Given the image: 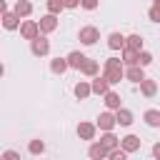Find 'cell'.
I'll return each instance as SVG.
<instances>
[{
    "label": "cell",
    "instance_id": "cell-24",
    "mask_svg": "<svg viewBox=\"0 0 160 160\" xmlns=\"http://www.w3.org/2000/svg\"><path fill=\"white\" fill-rule=\"evenodd\" d=\"M142 120H145L150 128H158V125H160V110H155V108L145 110V112H142Z\"/></svg>",
    "mask_w": 160,
    "mask_h": 160
},
{
    "label": "cell",
    "instance_id": "cell-10",
    "mask_svg": "<svg viewBox=\"0 0 160 160\" xmlns=\"http://www.w3.org/2000/svg\"><path fill=\"white\" fill-rule=\"evenodd\" d=\"M132 112L128 110V108H118L115 110V125H122V128H128V125H132Z\"/></svg>",
    "mask_w": 160,
    "mask_h": 160
},
{
    "label": "cell",
    "instance_id": "cell-6",
    "mask_svg": "<svg viewBox=\"0 0 160 160\" xmlns=\"http://www.w3.org/2000/svg\"><path fill=\"white\" fill-rule=\"evenodd\" d=\"M95 128H100L102 132H112V128H115V115L112 112H100L98 115V122H95Z\"/></svg>",
    "mask_w": 160,
    "mask_h": 160
},
{
    "label": "cell",
    "instance_id": "cell-29",
    "mask_svg": "<svg viewBox=\"0 0 160 160\" xmlns=\"http://www.w3.org/2000/svg\"><path fill=\"white\" fill-rule=\"evenodd\" d=\"M105 160H128V152H122L120 148H115V150H110L105 155Z\"/></svg>",
    "mask_w": 160,
    "mask_h": 160
},
{
    "label": "cell",
    "instance_id": "cell-36",
    "mask_svg": "<svg viewBox=\"0 0 160 160\" xmlns=\"http://www.w3.org/2000/svg\"><path fill=\"white\" fill-rule=\"evenodd\" d=\"M2 75H5V68H2V62H0V78H2Z\"/></svg>",
    "mask_w": 160,
    "mask_h": 160
},
{
    "label": "cell",
    "instance_id": "cell-34",
    "mask_svg": "<svg viewBox=\"0 0 160 160\" xmlns=\"http://www.w3.org/2000/svg\"><path fill=\"white\" fill-rule=\"evenodd\" d=\"M152 158H155V160H160V142H155V145H152Z\"/></svg>",
    "mask_w": 160,
    "mask_h": 160
},
{
    "label": "cell",
    "instance_id": "cell-21",
    "mask_svg": "<svg viewBox=\"0 0 160 160\" xmlns=\"http://www.w3.org/2000/svg\"><path fill=\"white\" fill-rule=\"evenodd\" d=\"M105 155H108V150H105L100 142H92V145L88 148V158H90V160H105Z\"/></svg>",
    "mask_w": 160,
    "mask_h": 160
},
{
    "label": "cell",
    "instance_id": "cell-15",
    "mask_svg": "<svg viewBox=\"0 0 160 160\" xmlns=\"http://www.w3.org/2000/svg\"><path fill=\"white\" fill-rule=\"evenodd\" d=\"M85 58H88V55H82L80 50H72V52L65 58V62H68V68H72V70H80V65L85 62Z\"/></svg>",
    "mask_w": 160,
    "mask_h": 160
},
{
    "label": "cell",
    "instance_id": "cell-31",
    "mask_svg": "<svg viewBox=\"0 0 160 160\" xmlns=\"http://www.w3.org/2000/svg\"><path fill=\"white\" fill-rule=\"evenodd\" d=\"M98 5H100V0H80V8H85V10H98Z\"/></svg>",
    "mask_w": 160,
    "mask_h": 160
},
{
    "label": "cell",
    "instance_id": "cell-19",
    "mask_svg": "<svg viewBox=\"0 0 160 160\" xmlns=\"http://www.w3.org/2000/svg\"><path fill=\"white\" fill-rule=\"evenodd\" d=\"M125 48H128V50H135V52H140V50H142V35H138V32L128 35V38H125Z\"/></svg>",
    "mask_w": 160,
    "mask_h": 160
},
{
    "label": "cell",
    "instance_id": "cell-9",
    "mask_svg": "<svg viewBox=\"0 0 160 160\" xmlns=\"http://www.w3.org/2000/svg\"><path fill=\"white\" fill-rule=\"evenodd\" d=\"M0 25H2L5 30H18L20 18H18L15 12H10V10H8V12H2V15H0Z\"/></svg>",
    "mask_w": 160,
    "mask_h": 160
},
{
    "label": "cell",
    "instance_id": "cell-27",
    "mask_svg": "<svg viewBox=\"0 0 160 160\" xmlns=\"http://www.w3.org/2000/svg\"><path fill=\"white\" fill-rule=\"evenodd\" d=\"M138 65H140V68H148V65H152V52H148V50H140V52H138Z\"/></svg>",
    "mask_w": 160,
    "mask_h": 160
},
{
    "label": "cell",
    "instance_id": "cell-18",
    "mask_svg": "<svg viewBox=\"0 0 160 160\" xmlns=\"http://www.w3.org/2000/svg\"><path fill=\"white\" fill-rule=\"evenodd\" d=\"M12 12L22 20V18H28V15L32 12V5H30L28 0H15V10H12Z\"/></svg>",
    "mask_w": 160,
    "mask_h": 160
},
{
    "label": "cell",
    "instance_id": "cell-16",
    "mask_svg": "<svg viewBox=\"0 0 160 160\" xmlns=\"http://www.w3.org/2000/svg\"><path fill=\"white\" fill-rule=\"evenodd\" d=\"M140 92H142L145 98H155V95H158V82L150 80V78L140 80Z\"/></svg>",
    "mask_w": 160,
    "mask_h": 160
},
{
    "label": "cell",
    "instance_id": "cell-5",
    "mask_svg": "<svg viewBox=\"0 0 160 160\" xmlns=\"http://www.w3.org/2000/svg\"><path fill=\"white\" fill-rule=\"evenodd\" d=\"M18 28H20V35H22L25 40H35V38L40 35V30H38V22H35V20H22Z\"/></svg>",
    "mask_w": 160,
    "mask_h": 160
},
{
    "label": "cell",
    "instance_id": "cell-12",
    "mask_svg": "<svg viewBox=\"0 0 160 160\" xmlns=\"http://www.w3.org/2000/svg\"><path fill=\"white\" fill-rule=\"evenodd\" d=\"M80 72H82V75H88V78H95V75L100 72V62H98V60L85 58V62L80 65Z\"/></svg>",
    "mask_w": 160,
    "mask_h": 160
},
{
    "label": "cell",
    "instance_id": "cell-13",
    "mask_svg": "<svg viewBox=\"0 0 160 160\" xmlns=\"http://www.w3.org/2000/svg\"><path fill=\"white\" fill-rule=\"evenodd\" d=\"M122 78H128L130 82H140V80H145V70L140 65H132V68L122 70Z\"/></svg>",
    "mask_w": 160,
    "mask_h": 160
},
{
    "label": "cell",
    "instance_id": "cell-1",
    "mask_svg": "<svg viewBox=\"0 0 160 160\" xmlns=\"http://www.w3.org/2000/svg\"><path fill=\"white\" fill-rule=\"evenodd\" d=\"M122 62H120V58H108L105 60V68H102V78L108 80V85H118L120 80H122Z\"/></svg>",
    "mask_w": 160,
    "mask_h": 160
},
{
    "label": "cell",
    "instance_id": "cell-8",
    "mask_svg": "<svg viewBox=\"0 0 160 160\" xmlns=\"http://www.w3.org/2000/svg\"><path fill=\"white\" fill-rule=\"evenodd\" d=\"M108 90H110L108 80H105L102 75H95V78H92V82H90V95H105Z\"/></svg>",
    "mask_w": 160,
    "mask_h": 160
},
{
    "label": "cell",
    "instance_id": "cell-32",
    "mask_svg": "<svg viewBox=\"0 0 160 160\" xmlns=\"http://www.w3.org/2000/svg\"><path fill=\"white\" fill-rule=\"evenodd\" d=\"M0 160H20V152H18V150H5V152L0 155Z\"/></svg>",
    "mask_w": 160,
    "mask_h": 160
},
{
    "label": "cell",
    "instance_id": "cell-3",
    "mask_svg": "<svg viewBox=\"0 0 160 160\" xmlns=\"http://www.w3.org/2000/svg\"><path fill=\"white\" fill-rule=\"evenodd\" d=\"M30 50H32L35 58H45V55L50 52V40H48L45 35H38L35 40H30Z\"/></svg>",
    "mask_w": 160,
    "mask_h": 160
},
{
    "label": "cell",
    "instance_id": "cell-14",
    "mask_svg": "<svg viewBox=\"0 0 160 160\" xmlns=\"http://www.w3.org/2000/svg\"><path fill=\"white\" fill-rule=\"evenodd\" d=\"M98 142H100V145H102V148H105V150L110 152V150H115V148H118V142H120V138H118L115 132H102Z\"/></svg>",
    "mask_w": 160,
    "mask_h": 160
},
{
    "label": "cell",
    "instance_id": "cell-20",
    "mask_svg": "<svg viewBox=\"0 0 160 160\" xmlns=\"http://www.w3.org/2000/svg\"><path fill=\"white\" fill-rule=\"evenodd\" d=\"M72 92H75V98H78V100H85V98H90V82H88V80H80V82H75Z\"/></svg>",
    "mask_w": 160,
    "mask_h": 160
},
{
    "label": "cell",
    "instance_id": "cell-28",
    "mask_svg": "<svg viewBox=\"0 0 160 160\" xmlns=\"http://www.w3.org/2000/svg\"><path fill=\"white\" fill-rule=\"evenodd\" d=\"M45 5H48V15H60V10H62V2L60 0H45Z\"/></svg>",
    "mask_w": 160,
    "mask_h": 160
},
{
    "label": "cell",
    "instance_id": "cell-17",
    "mask_svg": "<svg viewBox=\"0 0 160 160\" xmlns=\"http://www.w3.org/2000/svg\"><path fill=\"white\" fill-rule=\"evenodd\" d=\"M108 48L110 50H122L125 48V35L122 32H110L108 35Z\"/></svg>",
    "mask_w": 160,
    "mask_h": 160
},
{
    "label": "cell",
    "instance_id": "cell-23",
    "mask_svg": "<svg viewBox=\"0 0 160 160\" xmlns=\"http://www.w3.org/2000/svg\"><path fill=\"white\" fill-rule=\"evenodd\" d=\"M102 98H105V105H108V110H118V108H122V105H120V95H118L115 90H108Z\"/></svg>",
    "mask_w": 160,
    "mask_h": 160
},
{
    "label": "cell",
    "instance_id": "cell-30",
    "mask_svg": "<svg viewBox=\"0 0 160 160\" xmlns=\"http://www.w3.org/2000/svg\"><path fill=\"white\" fill-rule=\"evenodd\" d=\"M150 20L158 22L160 20V0H152V8H150Z\"/></svg>",
    "mask_w": 160,
    "mask_h": 160
},
{
    "label": "cell",
    "instance_id": "cell-26",
    "mask_svg": "<svg viewBox=\"0 0 160 160\" xmlns=\"http://www.w3.org/2000/svg\"><path fill=\"white\" fill-rule=\"evenodd\" d=\"M28 152L30 155H42L45 152V142L42 140H30L28 142Z\"/></svg>",
    "mask_w": 160,
    "mask_h": 160
},
{
    "label": "cell",
    "instance_id": "cell-25",
    "mask_svg": "<svg viewBox=\"0 0 160 160\" xmlns=\"http://www.w3.org/2000/svg\"><path fill=\"white\" fill-rule=\"evenodd\" d=\"M50 70H52L55 75H62V72L68 70V62H65V58H55V60H50Z\"/></svg>",
    "mask_w": 160,
    "mask_h": 160
},
{
    "label": "cell",
    "instance_id": "cell-11",
    "mask_svg": "<svg viewBox=\"0 0 160 160\" xmlns=\"http://www.w3.org/2000/svg\"><path fill=\"white\" fill-rule=\"evenodd\" d=\"M95 132H98V128L92 122H80L78 125V138L80 140H95Z\"/></svg>",
    "mask_w": 160,
    "mask_h": 160
},
{
    "label": "cell",
    "instance_id": "cell-2",
    "mask_svg": "<svg viewBox=\"0 0 160 160\" xmlns=\"http://www.w3.org/2000/svg\"><path fill=\"white\" fill-rule=\"evenodd\" d=\"M78 40H80L82 45H95V42L100 40V30H98L95 25H85V28H80Z\"/></svg>",
    "mask_w": 160,
    "mask_h": 160
},
{
    "label": "cell",
    "instance_id": "cell-22",
    "mask_svg": "<svg viewBox=\"0 0 160 160\" xmlns=\"http://www.w3.org/2000/svg\"><path fill=\"white\" fill-rule=\"evenodd\" d=\"M120 62H122V68H132V65H138V52L122 48V58H120Z\"/></svg>",
    "mask_w": 160,
    "mask_h": 160
},
{
    "label": "cell",
    "instance_id": "cell-33",
    "mask_svg": "<svg viewBox=\"0 0 160 160\" xmlns=\"http://www.w3.org/2000/svg\"><path fill=\"white\" fill-rule=\"evenodd\" d=\"M62 2V8H78L80 5V0H60Z\"/></svg>",
    "mask_w": 160,
    "mask_h": 160
},
{
    "label": "cell",
    "instance_id": "cell-4",
    "mask_svg": "<svg viewBox=\"0 0 160 160\" xmlns=\"http://www.w3.org/2000/svg\"><path fill=\"white\" fill-rule=\"evenodd\" d=\"M140 145H142V140L138 138V135H125V138H120V142H118V148L122 150V152H138L140 150Z\"/></svg>",
    "mask_w": 160,
    "mask_h": 160
},
{
    "label": "cell",
    "instance_id": "cell-7",
    "mask_svg": "<svg viewBox=\"0 0 160 160\" xmlns=\"http://www.w3.org/2000/svg\"><path fill=\"white\" fill-rule=\"evenodd\" d=\"M38 22V30L40 32H52V30H58V18L55 15H42L40 20H35Z\"/></svg>",
    "mask_w": 160,
    "mask_h": 160
},
{
    "label": "cell",
    "instance_id": "cell-35",
    "mask_svg": "<svg viewBox=\"0 0 160 160\" xmlns=\"http://www.w3.org/2000/svg\"><path fill=\"white\" fill-rule=\"evenodd\" d=\"M2 12H8V2H5V0H0V15H2Z\"/></svg>",
    "mask_w": 160,
    "mask_h": 160
}]
</instances>
